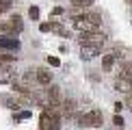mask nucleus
I'll use <instances>...</instances> for the list:
<instances>
[{
	"label": "nucleus",
	"instance_id": "nucleus-9",
	"mask_svg": "<svg viewBox=\"0 0 132 130\" xmlns=\"http://www.w3.org/2000/svg\"><path fill=\"white\" fill-rule=\"evenodd\" d=\"M13 69L7 67V65H0V83H11L13 80Z\"/></svg>",
	"mask_w": 132,
	"mask_h": 130
},
{
	"label": "nucleus",
	"instance_id": "nucleus-7",
	"mask_svg": "<svg viewBox=\"0 0 132 130\" xmlns=\"http://www.w3.org/2000/svg\"><path fill=\"white\" fill-rule=\"evenodd\" d=\"M115 87H117V91L130 93V91H132V80H130V78H126V76H119L117 83H115Z\"/></svg>",
	"mask_w": 132,
	"mask_h": 130
},
{
	"label": "nucleus",
	"instance_id": "nucleus-6",
	"mask_svg": "<svg viewBox=\"0 0 132 130\" xmlns=\"http://www.w3.org/2000/svg\"><path fill=\"white\" fill-rule=\"evenodd\" d=\"M4 26H7V32H13V35L22 32V28H24V26H22V18H20V15H13V18H11Z\"/></svg>",
	"mask_w": 132,
	"mask_h": 130
},
{
	"label": "nucleus",
	"instance_id": "nucleus-1",
	"mask_svg": "<svg viewBox=\"0 0 132 130\" xmlns=\"http://www.w3.org/2000/svg\"><path fill=\"white\" fill-rule=\"evenodd\" d=\"M74 28H78L80 32H91V30H97L102 26V20L97 13H80V15H74Z\"/></svg>",
	"mask_w": 132,
	"mask_h": 130
},
{
	"label": "nucleus",
	"instance_id": "nucleus-22",
	"mask_svg": "<svg viewBox=\"0 0 132 130\" xmlns=\"http://www.w3.org/2000/svg\"><path fill=\"white\" fill-rule=\"evenodd\" d=\"M128 4H130V7H132V0H128Z\"/></svg>",
	"mask_w": 132,
	"mask_h": 130
},
{
	"label": "nucleus",
	"instance_id": "nucleus-11",
	"mask_svg": "<svg viewBox=\"0 0 132 130\" xmlns=\"http://www.w3.org/2000/svg\"><path fill=\"white\" fill-rule=\"evenodd\" d=\"M113 65H115V56H113V54H106V56L102 59V67H104V69L108 72V69H111Z\"/></svg>",
	"mask_w": 132,
	"mask_h": 130
},
{
	"label": "nucleus",
	"instance_id": "nucleus-19",
	"mask_svg": "<svg viewBox=\"0 0 132 130\" xmlns=\"http://www.w3.org/2000/svg\"><path fill=\"white\" fill-rule=\"evenodd\" d=\"M41 30H52V24H48V22H46V24H41Z\"/></svg>",
	"mask_w": 132,
	"mask_h": 130
},
{
	"label": "nucleus",
	"instance_id": "nucleus-13",
	"mask_svg": "<svg viewBox=\"0 0 132 130\" xmlns=\"http://www.w3.org/2000/svg\"><path fill=\"white\" fill-rule=\"evenodd\" d=\"M85 50V56H95V54H100V48L97 46H87V48H82Z\"/></svg>",
	"mask_w": 132,
	"mask_h": 130
},
{
	"label": "nucleus",
	"instance_id": "nucleus-10",
	"mask_svg": "<svg viewBox=\"0 0 132 130\" xmlns=\"http://www.w3.org/2000/svg\"><path fill=\"white\" fill-rule=\"evenodd\" d=\"M61 111H63L65 117H71V115H74V111H76V104L71 100H65L63 104H61Z\"/></svg>",
	"mask_w": 132,
	"mask_h": 130
},
{
	"label": "nucleus",
	"instance_id": "nucleus-8",
	"mask_svg": "<svg viewBox=\"0 0 132 130\" xmlns=\"http://www.w3.org/2000/svg\"><path fill=\"white\" fill-rule=\"evenodd\" d=\"M0 48H4V50H18L20 48V41L13 39V37H0Z\"/></svg>",
	"mask_w": 132,
	"mask_h": 130
},
{
	"label": "nucleus",
	"instance_id": "nucleus-15",
	"mask_svg": "<svg viewBox=\"0 0 132 130\" xmlns=\"http://www.w3.org/2000/svg\"><path fill=\"white\" fill-rule=\"evenodd\" d=\"M11 4H13V0H0V13L7 11V9H11Z\"/></svg>",
	"mask_w": 132,
	"mask_h": 130
},
{
	"label": "nucleus",
	"instance_id": "nucleus-21",
	"mask_svg": "<svg viewBox=\"0 0 132 130\" xmlns=\"http://www.w3.org/2000/svg\"><path fill=\"white\" fill-rule=\"evenodd\" d=\"M128 104H130V108H132V91L128 93Z\"/></svg>",
	"mask_w": 132,
	"mask_h": 130
},
{
	"label": "nucleus",
	"instance_id": "nucleus-14",
	"mask_svg": "<svg viewBox=\"0 0 132 130\" xmlns=\"http://www.w3.org/2000/svg\"><path fill=\"white\" fill-rule=\"evenodd\" d=\"M71 4H74V7H78V9H85V7H91L93 0H71Z\"/></svg>",
	"mask_w": 132,
	"mask_h": 130
},
{
	"label": "nucleus",
	"instance_id": "nucleus-5",
	"mask_svg": "<svg viewBox=\"0 0 132 130\" xmlns=\"http://www.w3.org/2000/svg\"><path fill=\"white\" fill-rule=\"evenodd\" d=\"M35 80H37V85L39 87H50L52 85V72L50 69H37L35 72Z\"/></svg>",
	"mask_w": 132,
	"mask_h": 130
},
{
	"label": "nucleus",
	"instance_id": "nucleus-12",
	"mask_svg": "<svg viewBox=\"0 0 132 130\" xmlns=\"http://www.w3.org/2000/svg\"><path fill=\"white\" fill-rule=\"evenodd\" d=\"M121 76H126V78H132V63H121Z\"/></svg>",
	"mask_w": 132,
	"mask_h": 130
},
{
	"label": "nucleus",
	"instance_id": "nucleus-17",
	"mask_svg": "<svg viewBox=\"0 0 132 130\" xmlns=\"http://www.w3.org/2000/svg\"><path fill=\"white\" fill-rule=\"evenodd\" d=\"M48 63H50V65H54V67H59V65H61V61H59L56 56H48Z\"/></svg>",
	"mask_w": 132,
	"mask_h": 130
},
{
	"label": "nucleus",
	"instance_id": "nucleus-18",
	"mask_svg": "<svg viewBox=\"0 0 132 130\" xmlns=\"http://www.w3.org/2000/svg\"><path fill=\"white\" fill-rule=\"evenodd\" d=\"M61 13H63V9H61V7H56V9L52 11V15H54V18H56V15H61Z\"/></svg>",
	"mask_w": 132,
	"mask_h": 130
},
{
	"label": "nucleus",
	"instance_id": "nucleus-16",
	"mask_svg": "<svg viewBox=\"0 0 132 130\" xmlns=\"http://www.w3.org/2000/svg\"><path fill=\"white\" fill-rule=\"evenodd\" d=\"M28 15H30L32 20H39V9H37V7H30V9H28Z\"/></svg>",
	"mask_w": 132,
	"mask_h": 130
},
{
	"label": "nucleus",
	"instance_id": "nucleus-3",
	"mask_svg": "<svg viewBox=\"0 0 132 130\" xmlns=\"http://www.w3.org/2000/svg\"><path fill=\"white\" fill-rule=\"evenodd\" d=\"M78 41H80L82 48H87V46H97V48H102L104 41H106V35H104L102 30H91V32H82V35L78 37Z\"/></svg>",
	"mask_w": 132,
	"mask_h": 130
},
{
	"label": "nucleus",
	"instance_id": "nucleus-2",
	"mask_svg": "<svg viewBox=\"0 0 132 130\" xmlns=\"http://www.w3.org/2000/svg\"><path fill=\"white\" fill-rule=\"evenodd\" d=\"M59 119H61V113L56 111V106L48 104L39 115V130H59V126H61Z\"/></svg>",
	"mask_w": 132,
	"mask_h": 130
},
{
	"label": "nucleus",
	"instance_id": "nucleus-4",
	"mask_svg": "<svg viewBox=\"0 0 132 130\" xmlns=\"http://www.w3.org/2000/svg\"><path fill=\"white\" fill-rule=\"evenodd\" d=\"M80 124L87 128H100L102 126V113L97 111V108H93V111L85 113V115L80 117Z\"/></svg>",
	"mask_w": 132,
	"mask_h": 130
},
{
	"label": "nucleus",
	"instance_id": "nucleus-20",
	"mask_svg": "<svg viewBox=\"0 0 132 130\" xmlns=\"http://www.w3.org/2000/svg\"><path fill=\"white\" fill-rule=\"evenodd\" d=\"M115 124H117V126H121V124H123V119L119 117V115H115Z\"/></svg>",
	"mask_w": 132,
	"mask_h": 130
}]
</instances>
